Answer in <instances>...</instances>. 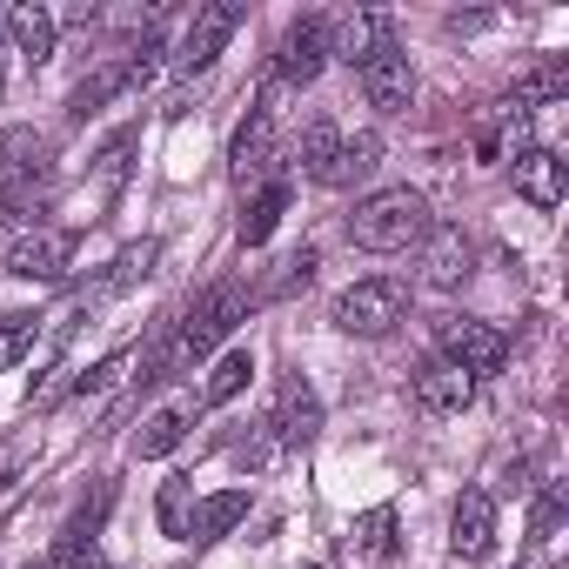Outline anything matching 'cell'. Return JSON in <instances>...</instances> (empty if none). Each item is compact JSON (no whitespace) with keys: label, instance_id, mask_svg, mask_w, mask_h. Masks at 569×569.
Instances as JSON below:
<instances>
[{"label":"cell","instance_id":"cell-12","mask_svg":"<svg viewBox=\"0 0 569 569\" xmlns=\"http://www.w3.org/2000/svg\"><path fill=\"white\" fill-rule=\"evenodd\" d=\"M228 168H234V181H241V188H248V181H261V174L274 168V108H268V101H254V108H248V121L234 128Z\"/></svg>","mask_w":569,"mask_h":569},{"label":"cell","instance_id":"cell-33","mask_svg":"<svg viewBox=\"0 0 569 569\" xmlns=\"http://www.w3.org/2000/svg\"><path fill=\"white\" fill-rule=\"evenodd\" d=\"M121 376H128V349H114L94 376H81V396H94V389H108V382H121Z\"/></svg>","mask_w":569,"mask_h":569},{"label":"cell","instance_id":"cell-28","mask_svg":"<svg viewBox=\"0 0 569 569\" xmlns=\"http://www.w3.org/2000/svg\"><path fill=\"white\" fill-rule=\"evenodd\" d=\"M48 214V181H8L0 188V221H34Z\"/></svg>","mask_w":569,"mask_h":569},{"label":"cell","instance_id":"cell-2","mask_svg":"<svg viewBox=\"0 0 569 569\" xmlns=\"http://www.w3.org/2000/svg\"><path fill=\"white\" fill-rule=\"evenodd\" d=\"M241 316H248V289H241V281H214V289L188 309V322L174 329V342L161 349V369H168V376H174V369H194Z\"/></svg>","mask_w":569,"mask_h":569},{"label":"cell","instance_id":"cell-14","mask_svg":"<svg viewBox=\"0 0 569 569\" xmlns=\"http://www.w3.org/2000/svg\"><path fill=\"white\" fill-rule=\"evenodd\" d=\"M516 194L529 201V208H562V161L549 154V148H522L516 154Z\"/></svg>","mask_w":569,"mask_h":569},{"label":"cell","instance_id":"cell-21","mask_svg":"<svg viewBox=\"0 0 569 569\" xmlns=\"http://www.w3.org/2000/svg\"><path fill=\"white\" fill-rule=\"evenodd\" d=\"M114 94H134V88H128V61H108V68H94V74H88V81L74 88L68 114H74V121H88V114H101V108H108Z\"/></svg>","mask_w":569,"mask_h":569},{"label":"cell","instance_id":"cell-4","mask_svg":"<svg viewBox=\"0 0 569 569\" xmlns=\"http://www.w3.org/2000/svg\"><path fill=\"white\" fill-rule=\"evenodd\" d=\"M442 362H456L469 382L476 376H496L509 362V336L489 329V322H476V316H449L442 322Z\"/></svg>","mask_w":569,"mask_h":569},{"label":"cell","instance_id":"cell-1","mask_svg":"<svg viewBox=\"0 0 569 569\" xmlns=\"http://www.w3.org/2000/svg\"><path fill=\"white\" fill-rule=\"evenodd\" d=\"M429 228H436V221H429V201H422L416 188H376V194H362L356 214H349V241L369 248V254H402V248H416Z\"/></svg>","mask_w":569,"mask_h":569},{"label":"cell","instance_id":"cell-30","mask_svg":"<svg viewBox=\"0 0 569 569\" xmlns=\"http://www.w3.org/2000/svg\"><path fill=\"white\" fill-rule=\"evenodd\" d=\"M562 482H542V496H536V509H529V542H549L556 536V522H562Z\"/></svg>","mask_w":569,"mask_h":569},{"label":"cell","instance_id":"cell-11","mask_svg":"<svg viewBox=\"0 0 569 569\" xmlns=\"http://www.w3.org/2000/svg\"><path fill=\"white\" fill-rule=\"evenodd\" d=\"M449 549H456L462 562H482V556L496 549V496H489V489H462V496H456Z\"/></svg>","mask_w":569,"mask_h":569},{"label":"cell","instance_id":"cell-25","mask_svg":"<svg viewBox=\"0 0 569 569\" xmlns=\"http://www.w3.org/2000/svg\"><path fill=\"white\" fill-rule=\"evenodd\" d=\"M376 161H382V134H356V141H342V154H336V168H329L322 188H349V181L376 174Z\"/></svg>","mask_w":569,"mask_h":569},{"label":"cell","instance_id":"cell-15","mask_svg":"<svg viewBox=\"0 0 569 569\" xmlns=\"http://www.w3.org/2000/svg\"><path fill=\"white\" fill-rule=\"evenodd\" d=\"M241 516H248V489H214V496H201V502L188 509V542L208 549V542H221Z\"/></svg>","mask_w":569,"mask_h":569},{"label":"cell","instance_id":"cell-32","mask_svg":"<svg viewBox=\"0 0 569 569\" xmlns=\"http://www.w3.org/2000/svg\"><path fill=\"white\" fill-rule=\"evenodd\" d=\"M161 529H168V536H188V476H174V482L161 489Z\"/></svg>","mask_w":569,"mask_h":569},{"label":"cell","instance_id":"cell-26","mask_svg":"<svg viewBox=\"0 0 569 569\" xmlns=\"http://www.w3.org/2000/svg\"><path fill=\"white\" fill-rule=\"evenodd\" d=\"M349 549L356 556H396V509L382 502V509H369V516H356V529H349Z\"/></svg>","mask_w":569,"mask_h":569},{"label":"cell","instance_id":"cell-16","mask_svg":"<svg viewBox=\"0 0 569 569\" xmlns=\"http://www.w3.org/2000/svg\"><path fill=\"white\" fill-rule=\"evenodd\" d=\"M396 41V21L389 14H376V8H362V14H349L342 21V34H329V54H342L349 68H362L376 48H389Z\"/></svg>","mask_w":569,"mask_h":569},{"label":"cell","instance_id":"cell-24","mask_svg":"<svg viewBox=\"0 0 569 569\" xmlns=\"http://www.w3.org/2000/svg\"><path fill=\"white\" fill-rule=\"evenodd\" d=\"M281 208H289V181H268V188L248 201V214H241V241H248V248H261V241L274 234Z\"/></svg>","mask_w":569,"mask_h":569},{"label":"cell","instance_id":"cell-5","mask_svg":"<svg viewBox=\"0 0 569 569\" xmlns=\"http://www.w3.org/2000/svg\"><path fill=\"white\" fill-rule=\"evenodd\" d=\"M322 68H329V21L322 14L289 21V34L274 41V81L281 88H309Z\"/></svg>","mask_w":569,"mask_h":569},{"label":"cell","instance_id":"cell-7","mask_svg":"<svg viewBox=\"0 0 569 569\" xmlns=\"http://www.w3.org/2000/svg\"><path fill=\"white\" fill-rule=\"evenodd\" d=\"M268 429H274V442H281V449H302V442H316V436H322V402H316V389H309V376H302V369L274 382Z\"/></svg>","mask_w":569,"mask_h":569},{"label":"cell","instance_id":"cell-31","mask_svg":"<svg viewBox=\"0 0 569 569\" xmlns=\"http://www.w3.org/2000/svg\"><path fill=\"white\" fill-rule=\"evenodd\" d=\"M134 141H141V134L121 128V134L101 148V188H121V181H128V154H134Z\"/></svg>","mask_w":569,"mask_h":569},{"label":"cell","instance_id":"cell-6","mask_svg":"<svg viewBox=\"0 0 569 569\" xmlns=\"http://www.w3.org/2000/svg\"><path fill=\"white\" fill-rule=\"evenodd\" d=\"M74 248H81L74 228H28V234L8 248V274H21V281H68Z\"/></svg>","mask_w":569,"mask_h":569},{"label":"cell","instance_id":"cell-23","mask_svg":"<svg viewBox=\"0 0 569 569\" xmlns=\"http://www.w3.org/2000/svg\"><path fill=\"white\" fill-rule=\"evenodd\" d=\"M336 154H342V128H336L329 114H316V121L302 128V174H309V181H329Z\"/></svg>","mask_w":569,"mask_h":569},{"label":"cell","instance_id":"cell-17","mask_svg":"<svg viewBox=\"0 0 569 569\" xmlns=\"http://www.w3.org/2000/svg\"><path fill=\"white\" fill-rule=\"evenodd\" d=\"M108 502H114V489L101 482V489L68 516V529H61V542H54V562H81V556H88V542H94V536H101V522H108Z\"/></svg>","mask_w":569,"mask_h":569},{"label":"cell","instance_id":"cell-10","mask_svg":"<svg viewBox=\"0 0 569 569\" xmlns=\"http://www.w3.org/2000/svg\"><path fill=\"white\" fill-rule=\"evenodd\" d=\"M469 396H476V382H469L456 362H442V356H429V362L409 376V402H416L422 416H456V409H469Z\"/></svg>","mask_w":569,"mask_h":569},{"label":"cell","instance_id":"cell-29","mask_svg":"<svg viewBox=\"0 0 569 569\" xmlns=\"http://www.w3.org/2000/svg\"><path fill=\"white\" fill-rule=\"evenodd\" d=\"M34 336H41L34 316H0V369H14V362L34 349Z\"/></svg>","mask_w":569,"mask_h":569},{"label":"cell","instance_id":"cell-34","mask_svg":"<svg viewBox=\"0 0 569 569\" xmlns=\"http://www.w3.org/2000/svg\"><path fill=\"white\" fill-rule=\"evenodd\" d=\"M21 462H28V449H21V442H8V449H0V489H8V476H14Z\"/></svg>","mask_w":569,"mask_h":569},{"label":"cell","instance_id":"cell-8","mask_svg":"<svg viewBox=\"0 0 569 569\" xmlns=\"http://www.w3.org/2000/svg\"><path fill=\"white\" fill-rule=\"evenodd\" d=\"M234 28H241V0H208V8H194V14H188V34H181L174 68H181V74H201V68L234 41Z\"/></svg>","mask_w":569,"mask_h":569},{"label":"cell","instance_id":"cell-13","mask_svg":"<svg viewBox=\"0 0 569 569\" xmlns=\"http://www.w3.org/2000/svg\"><path fill=\"white\" fill-rule=\"evenodd\" d=\"M0 174L8 181H48L54 174V141L41 128H8L0 134Z\"/></svg>","mask_w":569,"mask_h":569},{"label":"cell","instance_id":"cell-19","mask_svg":"<svg viewBox=\"0 0 569 569\" xmlns=\"http://www.w3.org/2000/svg\"><path fill=\"white\" fill-rule=\"evenodd\" d=\"M422 241H429V261H422L429 281H436V289H456V281L469 274V234L462 228H429Z\"/></svg>","mask_w":569,"mask_h":569},{"label":"cell","instance_id":"cell-35","mask_svg":"<svg viewBox=\"0 0 569 569\" xmlns=\"http://www.w3.org/2000/svg\"><path fill=\"white\" fill-rule=\"evenodd\" d=\"M0 54H8V28H0Z\"/></svg>","mask_w":569,"mask_h":569},{"label":"cell","instance_id":"cell-20","mask_svg":"<svg viewBox=\"0 0 569 569\" xmlns=\"http://www.w3.org/2000/svg\"><path fill=\"white\" fill-rule=\"evenodd\" d=\"M562 94H569V61H556V54H549V61H536L529 74H516V88H509V108H522V114H529V108H542V101H562Z\"/></svg>","mask_w":569,"mask_h":569},{"label":"cell","instance_id":"cell-22","mask_svg":"<svg viewBox=\"0 0 569 569\" xmlns=\"http://www.w3.org/2000/svg\"><path fill=\"white\" fill-rule=\"evenodd\" d=\"M248 376H254V356H248V349H228V356L208 369V382H201V409H221V402H234V396L248 389Z\"/></svg>","mask_w":569,"mask_h":569},{"label":"cell","instance_id":"cell-9","mask_svg":"<svg viewBox=\"0 0 569 569\" xmlns=\"http://www.w3.org/2000/svg\"><path fill=\"white\" fill-rule=\"evenodd\" d=\"M356 81H362V94H369V108L376 114H402L409 101H416V61L389 41V48H376L362 68H356Z\"/></svg>","mask_w":569,"mask_h":569},{"label":"cell","instance_id":"cell-3","mask_svg":"<svg viewBox=\"0 0 569 569\" xmlns=\"http://www.w3.org/2000/svg\"><path fill=\"white\" fill-rule=\"evenodd\" d=\"M409 322V289L396 274H369V281H356V289H342L336 296V329L342 336H389V329H402Z\"/></svg>","mask_w":569,"mask_h":569},{"label":"cell","instance_id":"cell-18","mask_svg":"<svg viewBox=\"0 0 569 569\" xmlns=\"http://www.w3.org/2000/svg\"><path fill=\"white\" fill-rule=\"evenodd\" d=\"M0 28H8L14 34V48L41 68L48 54H54V34H61V21L48 14V8H8V14H0Z\"/></svg>","mask_w":569,"mask_h":569},{"label":"cell","instance_id":"cell-27","mask_svg":"<svg viewBox=\"0 0 569 569\" xmlns=\"http://www.w3.org/2000/svg\"><path fill=\"white\" fill-rule=\"evenodd\" d=\"M181 436H188V409H154L134 436V456H168Z\"/></svg>","mask_w":569,"mask_h":569}]
</instances>
